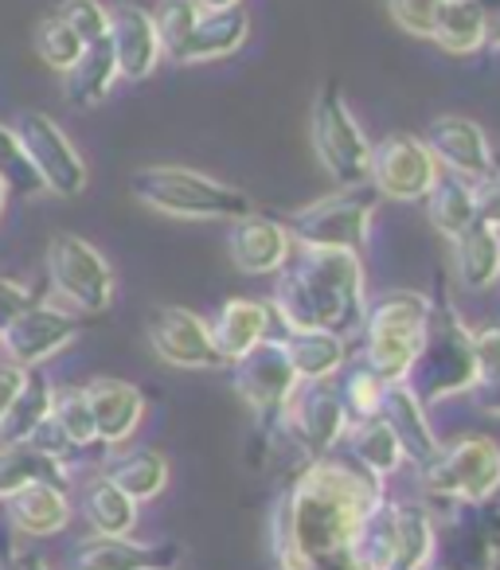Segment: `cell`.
Here are the masks:
<instances>
[{
	"label": "cell",
	"instance_id": "1",
	"mask_svg": "<svg viewBox=\"0 0 500 570\" xmlns=\"http://www.w3.org/2000/svg\"><path fill=\"white\" fill-rule=\"evenodd\" d=\"M383 497L388 484L360 465L321 458L297 469L274 497L266 523L274 567L297 570L310 562L356 554L360 523Z\"/></svg>",
	"mask_w": 500,
	"mask_h": 570
},
{
	"label": "cell",
	"instance_id": "2",
	"mask_svg": "<svg viewBox=\"0 0 500 570\" xmlns=\"http://www.w3.org/2000/svg\"><path fill=\"white\" fill-rule=\"evenodd\" d=\"M274 321L282 328H325L336 336H352L364 325V262L356 250L333 246H297L278 269V285L271 297Z\"/></svg>",
	"mask_w": 500,
	"mask_h": 570
},
{
	"label": "cell",
	"instance_id": "3",
	"mask_svg": "<svg viewBox=\"0 0 500 570\" xmlns=\"http://www.w3.org/2000/svg\"><path fill=\"white\" fill-rule=\"evenodd\" d=\"M403 383L419 395L422 406L445 403L453 395H469L477 387L473 328L458 317V309H453L445 294H438L430 302L427 333H422L419 356H414Z\"/></svg>",
	"mask_w": 500,
	"mask_h": 570
},
{
	"label": "cell",
	"instance_id": "4",
	"mask_svg": "<svg viewBox=\"0 0 500 570\" xmlns=\"http://www.w3.org/2000/svg\"><path fill=\"white\" fill-rule=\"evenodd\" d=\"M129 196L149 212L173 219H243L255 212L251 196L235 184H223L184 165H145L129 176Z\"/></svg>",
	"mask_w": 500,
	"mask_h": 570
},
{
	"label": "cell",
	"instance_id": "5",
	"mask_svg": "<svg viewBox=\"0 0 500 570\" xmlns=\"http://www.w3.org/2000/svg\"><path fill=\"white\" fill-rule=\"evenodd\" d=\"M430 297L395 289L375 302H367L364 325H360V360L372 367L380 380L403 383L419 356L422 333H427Z\"/></svg>",
	"mask_w": 500,
	"mask_h": 570
},
{
	"label": "cell",
	"instance_id": "6",
	"mask_svg": "<svg viewBox=\"0 0 500 570\" xmlns=\"http://www.w3.org/2000/svg\"><path fill=\"white\" fill-rule=\"evenodd\" d=\"M419 476L422 492L442 508L484 504L500 492V445L481 434L442 442L434 458L419 469Z\"/></svg>",
	"mask_w": 500,
	"mask_h": 570
},
{
	"label": "cell",
	"instance_id": "7",
	"mask_svg": "<svg viewBox=\"0 0 500 570\" xmlns=\"http://www.w3.org/2000/svg\"><path fill=\"white\" fill-rule=\"evenodd\" d=\"M380 191L372 184L336 188L313 204L297 207L286 219V230L297 246H333V250H364L372 235V219L380 212Z\"/></svg>",
	"mask_w": 500,
	"mask_h": 570
},
{
	"label": "cell",
	"instance_id": "8",
	"mask_svg": "<svg viewBox=\"0 0 500 570\" xmlns=\"http://www.w3.org/2000/svg\"><path fill=\"white\" fill-rule=\"evenodd\" d=\"M313 153H317L321 168L336 188H356L367 184V165H372V141H367L364 126L352 114L349 98L341 87H325L313 102L310 118Z\"/></svg>",
	"mask_w": 500,
	"mask_h": 570
},
{
	"label": "cell",
	"instance_id": "9",
	"mask_svg": "<svg viewBox=\"0 0 500 570\" xmlns=\"http://www.w3.org/2000/svg\"><path fill=\"white\" fill-rule=\"evenodd\" d=\"M231 367V387L235 395L251 406L258 422V434H266V442L282 434V414L297 387V375L290 367V356L282 348V336H266L258 348H251L246 356H238Z\"/></svg>",
	"mask_w": 500,
	"mask_h": 570
},
{
	"label": "cell",
	"instance_id": "10",
	"mask_svg": "<svg viewBox=\"0 0 500 570\" xmlns=\"http://www.w3.org/2000/svg\"><path fill=\"white\" fill-rule=\"evenodd\" d=\"M48 285L71 313H106L114 302V269L98 246L79 235H56L48 243Z\"/></svg>",
	"mask_w": 500,
	"mask_h": 570
},
{
	"label": "cell",
	"instance_id": "11",
	"mask_svg": "<svg viewBox=\"0 0 500 570\" xmlns=\"http://www.w3.org/2000/svg\"><path fill=\"white\" fill-rule=\"evenodd\" d=\"M349 426L352 422L341 403V391L329 380L297 383L286 403V414H282V434H286L310 461L329 458V453L344 442Z\"/></svg>",
	"mask_w": 500,
	"mask_h": 570
},
{
	"label": "cell",
	"instance_id": "12",
	"mask_svg": "<svg viewBox=\"0 0 500 570\" xmlns=\"http://www.w3.org/2000/svg\"><path fill=\"white\" fill-rule=\"evenodd\" d=\"M430 570H500V504H453Z\"/></svg>",
	"mask_w": 500,
	"mask_h": 570
},
{
	"label": "cell",
	"instance_id": "13",
	"mask_svg": "<svg viewBox=\"0 0 500 570\" xmlns=\"http://www.w3.org/2000/svg\"><path fill=\"white\" fill-rule=\"evenodd\" d=\"M438 160L430 157L427 141L411 134H388L372 145V165H367V184L383 199L395 204H419L438 180Z\"/></svg>",
	"mask_w": 500,
	"mask_h": 570
},
{
	"label": "cell",
	"instance_id": "14",
	"mask_svg": "<svg viewBox=\"0 0 500 570\" xmlns=\"http://www.w3.org/2000/svg\"><path fill=\"white\" fill-rule=\"evenodd\" d=\"M145 341L157 352L160 364L180 367V372H215L227 367L212 341V325L199 313L180 305H157L145 321Z\"/></svg>",
	"mask_w": 500,
	"mask_h": 570
},
{
	"label": "cell",
	"instance_id": "15",
	"mask_svg": "<svg viewBox=\"0 0 500 570\" xmlns=\"http://www.w3.org/2000/svg\"><path fill=\"white\" fill-rule=\"evenodd\" d=\"M17 137L51 196L75 199L82 188H87V160H82V153L75 149V141L48 118V114H36V110L20 114Z\"/></svg>",
	"mask_w": 500,
	"mask_h": 570
},
{
	"label": "cell",
	"instance_id": "16",
	"mask_svg": "<svg viewBox=\"0 0 500 570\" xmlns=\"http://www.w3.org/2000/svg\"><path fill=\"white\" fill-rule=\"evenodd\" d=\"M79 333H82L79 313L63 309V305L36 302L32 309H24L4 333H0V348H4L9 364L43 367L63 348H71V344L79 341Z\"/></svg>",
	"mask_w": 500,
	"mask_h": 570
},
{
	"label": "cell",
	"instance_id": "17",
	"mask_svg": "<svg viewBox=\"0 0 500 570\" xmlns=\"http://www.w3.org/2000/svg\"><path fill=\"white\" fill-rule=\"evenodd\" d=\"M427 149L438 160L442 173H453L461 180H477V176H489L497 157H492V145L484 137V129L473 118H458V114H442L427 126Z\"/></svg>",
	"mask_w": 500,
	"mask_h": 570
},
{
	"label": "cell",
	"instance_id": "18",
	"mask_svg": "<svg viewBox=\"0 0 500 570\" xmlns=\"http://www.w3.org/2000/svg\"><path fill=\"white\" fill-rule=\"evenodd\" d=\"M114 48V59H118V75L126 82H141L157 71L160 56V36L157 24H153V12L134 4V0H118L110 9V32H106Z\"/></svg>",
	"mask_w": 500,
	"mask_h": 570
},
{
	"label": "cell",
	"instance_id": "19",
	"mask_svg": "<svg viewBox=\"0 0 500 570\" xmlns=\"http://www.w3.org/2000/svg\"><path fill=\"white\" fill-rule=\"evenodd\" d=\"M180 543H141L134 535H90L71 551V570H173Z\"/></svg>",
	"mask_w": 500,
	"mask_h": 570
},
{
	"label": "cell",
	"instance_id": "20",
	"mask_svg": "<svg viewBox=\"0 0 500 570\" xmlns=\"http://www.w3.org/2000/svg\"><path fill=\"white\" fill-rule=\"evenodd\" d=\"M227 246H231L235 269H243V274H251V277L278 274L290 262V254H294V238H290L286 223L266 219V215H255V212L231 223Z\"/></svg>",
	"mask_w": 500,
	"mask_h": 570
},
{
	"label": "cell",
	"instance_id": "21",
	"mask_svg": "<svg viewBox=\"0 0 500 570\" xmlns=\"http://www.w3.org/2000/svg\"><path fill=\"white\" fill-rule=\"evenodd\" d=\"M95 414V430H98V445L102 450H118L129 438L137 434L145 419V395L126 380H110V375H98L82 387Z\"/></svg>",
	"mask_w": 500,
	"mask_h": 570
},
{
	"label": "cell",
	"instance_id": "22",
	"mask_svg": "<svg viewBox=\"0 0 500 570\" xmlns=\"http://www.w3.org/2000/svg\"><path fill=\"white\" fill-rule=\"evenodd\" d=\"M380 419L391 426L399 450H403V458L411 461V465L422 469L438 453V445H442L427 419V406L419 403V395H414L406 383H388L383 403H380Z\"/></svg>",
	"mask_w": 500,
	"mask_h": 570
},
{
	"label": "cell",
	"instance_id": "23",
	"mask_svg": "<svg viewBox=\"0 0 500 570\" xmlns=\"http://www.w3.org/2000/svg\"><path fill=\"white\" fill-rule=\"evenodd\" d=\"M207 325H212V341L219 348V356L227 364H235L238 356H246L271 336L274 309L263 302H251V297H231V302L219 305V313Z\"/></svg>",
	"mask_w": 500,
	"mask_h": 570
},
{
	"label": "cell",
	"instance_id": "24",
	"mask_svg": "<svg viewBox=\"0 0 500 570\" xmlns=\"http://www.w3.org/2000/svg\"><path fill=\"white\" fill-rule=\"evenodd\" d=\"M251 40V17L238 9L223 12H199L196 28L188 32V40L180 43V51L173 56V63H212V59H227L235 51H243V43Z\"/></svg>",
	"mask_w": 500,
	"mask_h": 570
},
{
	"label": "cell",
	"instance_id": "25",
	"mask_svg": "<svg viewBox=\"0 0 500 570\" xmlns=\"http://www.w3.org/2000/svg\"><path fill=\"white\" fill-rule=\"evenodd\" d=\"M4 512H9V528L17 535L48 539L71 523V497L56 484H28L4 500Z\"/></svg>",
	"mask_w": 500,
	"mask_h": 570
},
{
	"label": "cell",
	"instance_id": "26",
	"mask_svg": "<svg viewBox=\"0 0 500 570\" xmlns=\"http://www.w3.org/2000/svg\"><path fill=\"white\" fill-rule=\"evenodd\" d=\"M282 348H286L297 383L333 380L349 364V336L325 333V328H290L282 336Z\"/></svg>",
	"mask_w": 500,
	"mask_h": 570
},
{
	"label": "cell",
	"instance_id": "27",
	"mask_svg": "<svg viewBox=\"0 0 500 570\" xmlns=\"http://www.w3.org/2000/svg\"><path fill=\"white\" fill-rule=\"evenodd\" d=\"M28 484H56V489L71 492V465L36 450L32 442L0 445V500H9Z\"/></svg>",
	"mask_w": 500,
	"mask_h": 570
},
{
	"label": "cell",
	"instance_id": "28",
	"mask_svg": "<svg viewBox=\"0 0 500 570\" xmlns=\"http://www.w3.org/2000/svg\"><path fill=\"white\" fill-rule=\"evenodd\" d=\"M168 458L157 450H141V445H118V450L106 453V465H102V476L106 481H114L121 492H129V497L141 504V500H153L165 492L168 484Z\"/></svg>",
	"mask_w": 500,
	"mask_h": 570
},
{
	"label": "cell",
	"instance_id": "29",
	"mask_svg": "<svg viewBox=\"0 0 500 570\" xmlns=\"http://www.w3.org/2000/svg\"><path fill=\"white\" fill-rule=\"evenodd\" d=\"M453 246V274L465 289L481 294L489 285L500 282V230L473 223L458 238H450Z\"/></svg>",
	"mask_w": 500,
	"mask_h": 570
},
{
	"label": "cell",
	"instance_id": "30",
	"mask_svg": "<svg viewBox=\"0 0 500 570\" xmlns=\"http://www.w3.org/2000/svg\"><path fill=\"white\" fill-rule=\"evenodd\" d=\"M118 59H114V48L110 40H95L82 48V56L75 59V67L63 75V95L71 106H102L110 98L114 82H118Z\"/></svg>",
	"mask_w": 500,
	"mask_h": 570
},
{
	"label": "cell",
	"instance_id": "31",
	"mask_svg": "<svg viewBox=\"0 0 500 570\" xmlns=\"http://www.w3.org/2000/svg\"><path fill=\"white\" fill-rule=\"evenodd\" d=\"M51 406H56V387L43 375V367H24V383L17 391V403L0 419V445L28 442L51 419Z\"/></svg>",
	"mask_w": 500,
	"mask_h": 570
},
{
	"label": "cell",
	"instance_id": "32",
	"mask_svg": "<svg viewBox=\"0 0 500 570\" xmlns=\"http://www.w3.org/2000/svg\"><path fill=\"white\" fill-rule=\"evenodd\" d=\"M82 520L95 528V535H134L137 528V500L129 492H121L114 481L95 476V481L82 484Z\"/></svg>",
	"mask_w": 500,
	"mask_h": 570
},
{
	"label": "cell",
	"instance_id": "33",
	"mask_svg": "<svg viewBox=\"0 0 500 570\" xmlns=\"http://www.w3.org/2000/svg\"><path fill=\"white\" fill-rule=\"evenodd\" d=\"M438 523L427 504L419 500H399V539L391 570H430L434 567Z\"/></svg>",
	"mask_w": 500,
	"mask_h": 570
},
{
	"label": "cell",
	"instance_id": "34",
	"mask_svg": "<svg viewBox=\"0 0 500 570\" xmlns=\"http://www.w3.org/2000/svg\"><path fill=\"white\" fill-rule=\"evenodd\" d=\"M422 204H427L430 227H434L442 238H458L461 230L477 223L473 188H469V180H461V176H453V173H438L434 188L427 191Z\"/></svg>",
	"mask_w": 500,
	"mask_h": 570
},
{
	"label": "cell",
	"instance_id": "35",
	"mask_svg": "<svg viewBox=\"0 0 500 570\" xmlns=\"http://www.w3.org/2000/svg\"><path fill=\"white\" fill-rule=\"evenodd\" d=\"M344 442H349L356 465L364 469V473L380 476V481H388V476L406 461L403 450H399V442H395V434H391V426L380 419V414H375V419L352 422L349 434H344Z\"/></svg>",
	"mask_w": 500,
	"mask_h": 570
},
{
	"label": "cell",
	"instance_id": "36",
	"mask_svg": "<svg viewBox=\"0 0 500 570\" xmlns=\"http://www.w3.org/2000/svg\"><path fill=\"white\" fill-rule=\"evenodd\" d=\"M430 40H434L445 56H461V59L489 48V43H484V20L473 0H445L442 9H438Z\"/></svg>",
	"mask_w": 500,
	"mask_h": 570
},
{
	"label": "cell",
	"instance_id": "37",
	"mask_svg": "<svg viewBox=\"0 0 500 570\" xmlns=\"http://www.w3.org/2000/svg\"><path fill=\"white\" fill-rule=\"evenodd\" d=\"M341 403L349 411V422H360V419H375L380 414V403H383V391H388V380L372 372L364 360H349L341 367Z\"/></svg>",
	"mask_w": 500,
	"mask_h": 570
},
{
	"label": "cell",
	"instance_id": "38",
	"mask_svg": "<svg viewBox=\"0 0 500 570\" xmlns=\"http://www.w3.org/2000/svg\"><path fill=\"white\" fill-rule=\"evenodd\" d=\"M0 184H4L9 191H17V196H24V199H36V196L48 191L40 180V173L32 168V160H28L17 129L4 126V121H0Z\"/></svg>",
	"mask_w": 500,
	"mask_h": 570
},
{
	"label": "cell",
	"instance_id": "39",
	"mask_svg": "<svg viewBox=\"0 0 500 570\" xmlns=\"http://www.w3.org/2000/svg\"><path fill=\"white\" fill-rule=\"evenodd\" d=\"M51 422H56V426L63 430V438L75 445V450H95V445H98L95 414H90V403H87V395H82V387L56 391Z\"/></svg>",
	"mask_w": 500,
	"mask_h": 570
},
{
	"label": "cell",
	"instance_id": "40",
	"mask_svg": "<svg viewBox=\"0 0 500 570\" xmlns=\"http://www.w3.org/2000/svg\"><path fill=\"white\" fill-rule=\"evenodd\" d=\"M36 56H40L51 71L67 75L75 67V59L82 56V40L59 17H48L36 28Z\"/></svg>",
	"mask_w": 500,
	"mask_h": 570
},
{
	"label": "cell",
	"instance_id": "41",
	"mask_svg": "<svg viewBox=\"0 0 500 570\" xmlns=\"http://www.w3.org/2000/svg\"><path fill=\"white\" fill-rule=\"evenodd\" d=\"M196 20H199L196 0H160L157 9H153V24H157L160 48H165L168 59L180 51V43L188 40V32L196 28Z\"/></svg>",
	"mask_w": 500,
	"mask_h": 570
},
{
	"label": "cell",
	"instance_id": "42",
	"mask_svg": "<svg viewBox=\"0 0 500 570\" xmlns=\"http://www.w3.org/2000/svg\"><path fill=\"white\" fill-rule=\"evenodd\" d=\"M56 17L79 36L82 48L95 40H106V32H110V9L102 0H63Z\"/></svg>",
	"mask_w": 500,
	"mask_h": 570
},
{
	"label": "cell",
	"instance_id": "43",
	"mask_svg": "<svg viewBox=\"0 0 500 570\" xmlns=\"http://www.w3.org/2000/svg\"><path fill=\"white\" fill-rule=\"evenodd\" d=\"M442 4L445 0H388L391 20H395L403 32L422 36V40H430V32H434V20Z\"/></svg>",
	"mask_w": 500,
	"mask_h": 570
},
{
	"label": "cell",
	"instance_id": "44",
	"mask_svg": "<svg viewBox=\"0 0 500 570\" xmlns=\"http://www.w3.org/2000/svg\"><path fill=\"white\" fill-rule=\"evenodd\" d=\"M473 356H477V383L500 380V325L473 328Z\"/></svg>",
	"mask_w": 500,
	"mask_h": 570
},
{
	"label": "cell",
	"instance_id": "45",
	"mask_svg": "<svg viewBox=\"0 0 500 570\" xmlns=\"http://www.w3.org/2000/svg\"><path fill=\"white\" fill-rule=\"evenodd\" d=\"M469 188H473L477 223H484V227L500 230V176L497 173L477 176V180H469Z\"/></svg>",
	"mask_w": 500,
	"mask_h": 570
},
{
	"label": "cell",
	"instance_id": "46",
	"mask_svg": "<svg viewBox=\"0 0 500 570\" xmlns=\"http://www.w3.org/2000/svg\"><path fill=\"white\" fill-rule=\"evenodd\" d=\"M36 302H40V297H36L24 282H12V277H0V333H4V328H9L12 321H17L24 309H32Z\"/></svg>",
	"mask_w": 500,
	"mask_h": 570
},
{
	"label": "cell",
	"instance_id": "47",
	"mask_svg": "<svg viewBox=\"0 0 500 570\" xmlns=\"http://www.w3.org/2000/svg\"><path fill=\"white\" fill-rule=\"evenodd\" d=\"M20 383H24V367L0 364V419H4V414H9V406L17 403Z\"/></svg>",
	"mask_w": 500,
	"mask_h": 570
},
{
	"label": "cell",
	"instance_id": "48",
	"mask_svg": "<svg viewBox=\"0 0 500 570\" xmlns=\"http://www.w3.org/2000/svg\"><path fill=\"white\" fill-rule=\"evenodd\" d=\"M469 395H473V403L481 406L489 419H500V380H481Z\"/></svg>",
	"mask_w": 500,
	"mask_h": 570
},
{
	"label": "cell",
	"instance_id": "49",
	"mask_svg": "<svg viewBox=\"0 0 500 570\" xmlns=\"http://www.w3.org/2000/svg\"><path fill=\"white\" fill-rule=\"evenodd\" d=\"M473 4L484 20V43L500 48V0H473Z\"/></svg>",
	"mask_w": 500,
	"mask_h": 570
},
{
	"label": "cell",
	"instance_id": "50",
	"mask_svg": "<svg viewBox=\"0 0 500 570\" xmlns=\"http://www.w3.org/2000/svg\"><path fill=\"white\" fill-rule=\"evenodd\" d=\"M199 12H223V9H238L243 0H196Z\"/></svg>",
	"mask_w": 500,
	"mask_h": 570
},
{
	"label": "cell",
	"instance_id": "51",
	"mask_svg": "<svg viewBox=\"0 0 500 570\" xmlns=\"http://www.w3.org/2000/svg\"><path fill=\"white\" fill-rule=\"evenodd\" d=\"M0 570H28V567H24V554L0 551Z\"/></svg>",
	"mask_w": 500,
	"mask_h": 570
},
{
	"label": "cell",
	"instance_id": "52",
	"mask_svg": "<svg viewBox=\"0 0 500 570\" xmlns=\"http://www.w3.org/2000/svg\"><path fill=\"white\" fill-rule=\"evenodd\" d=\"M24 567H28V570H51L48 562L40 559V554H24Z\"/></svg>",
	"mask_w": 500,
	"mask_h": 570
},
{
	"label": "cell",
	"instance_id": "53",
	"mask_svg": "<svg viewBox=\"0 0 500 570\" xmlns=\"http://www.w3.org/2000/svg\"><path fill=\"white\" fill-rule=\"evenodd\" d=\"M4 204H9V188L0 184V212H4Z\"/></svg>",
	"mask_w": 500,
	"mask_h": 570
},
{
	"label": "cell",
	"instance_id": "54",
	"mask_svg": "<svg viewBox=\"0 0 500 570\" xmlns=\"http://www.w3.org/2000/svg\"><path fill=\"white\" fill-rule=\"evenodd\" d=\"M492 173H497V176H500V160H497V165H492Z\"/></svg>",
	"mask_w": 500,
	"mask_h": 570
}]
</instances>
